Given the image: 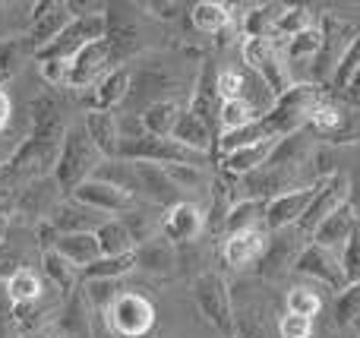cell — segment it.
<instances>
[{"label":"cell","instance_id":"obj_1","mask_svg":"<svg viewBox=\"0 0 360 338\" xmlns=\"http://www.w3.org/2000/svg\"><path fill=\"white\" fill-rule=\"evenodd\" d=\"M95 313H98V326L111 338H149L158 326V310L152 297L133 288H124L108 307Z\"/></svg>","mask_w":360,"mask_h":338},{"label":"cell","instance_id":"obj_2","mask_svg":"<svg viewBox=\"0 0 360 338\" xmlns=\"http://www.w3.org/2000/svg\"><path fill=\"white\" fill-rule=\"evenodd\" d=\"M105 155L98 152V145L92 143V136L86 133V126L76 124L67 130L60 143V155H57V164H54V181L60 183L63 196H73L76 190L82 187L86 181H92L95 171L101 168Z\"/></svg>","mask_w":360,"mask_h":338},{"label":"cell","instance_id":"obj_3","mask_svg":"<svg viewBox=\"0 0 360 338\" xmlns=\"http://www.w3.org/2000/svg\"><path fill=\"white\" fill-rule=\"evenodd\" d=\"M319 98H323V89H319L316 82H294L291 92L278 95L272 111H269L266 117H259L266 136L285 139V136H291V133L304 130V126L310 124V114Z\"/></svg>","mask_w":360,"mask_h":338},{"label":"cell","instance_id":"obj_4","mask_svg":"<svg viewBox=\"0 0 360 338\" xmlns=\"http://www.w3.org/2000/svg\"><path fill=\"white\" fill-rule=\"evenodd\" d=\"M193 301H196L199 313L205 316L215 332H221L224 338H234V301H231L228 282L221 272L205 269L193 278Z\"/></svg>","mask_w":360,"mask_h":338},{"label":"cell","instance_id":"obj_5","mask_svg":"<svg viewBox=\"0 0 360 338\" xmlns=\"http://www.w3.org/2000/svg\"><path fill=\"white\" fill-rule=\"evenodd\" d=\"M117 158L127 162H152V164H193V168H209L212 158L180 145L177 139H158V136H124L120 139Z\"/></svg>","mask_w":360,"mask_h":338},{"label":"cell","instance_id":"obj_6","mask_svg":"<svg viewBox=\"0 0 360 338\" xmlns=\"http://www.w3.org/2000/svg\"><path fill=\"white\" fill-rule=\"evenodd\" d=\"M319 32H323V48H319L316 60H313V82H316V86L332 79L335 67L342 63V57L348 54V48L360 35L351 19L332 16V13H326V16L319 19Z\"/></svg>","mask_w":360,"mask_h":338},{"label":"cell","instance_id":"obj_7","mask_svg":"<svg viewBox=\"0 0 360 338\" xmlns=\"http://www.w3.org/2000/svg\"><path fill=\"white\" fill-rule=\"evenodd\" d=\"M240 54H243V63H247L250 70H256V73L269 82V89H272L275 95H285L294 89L297 79H294L291 67H288L285 54L278 51L275 41H266V38H243Z\"/></svg>","mask_w":360,"mask_h":338},{"label":"cell","instance_id":"obj_8","mask_svg":"<svg viewBox=\"0 0 360 338\" xmlns=\"http://www.w3.org/2000/svg\"><path fill=\"white\" fill-rule=\"evenodd\" d=\"M348 200H351V177L345 174V171H329V174L319 181L310 209H307L304 219L297 221V231H304L307 238H313V231Z\"/></svg>","mask_w":360,"mask_h":338},{"label":"cell","instance_id":"obj_9","mask_svg":"<svg viewBox=\"0 0 360 338\" xmlns=\"http://www.w3.org/2000/svg\"><path fill=\"white\" fill-rule=\"evenodd\" d=\"M111 67V44L105 38L98 41H89L86 48H79L67 63V86L76 89V92H86L92 89L101 76Z\"/></svg>","mask_w":360,"mask_h":338},{"label":"cell","instance_id":"obj_10","mask_svg":"<svg viewBox=\"0 0 360 338\" xmlns=\"http://www.w3.org/2000/svg\"><path fill=\"white\" fill-rule=\"evenodd\" d=\"M73 13H70V4H57V0H44V4H32L29 13V32H25V41H29L32 51H41L60 35L70 25Z\"/></svg>","mask_w":360,"mask_h":338},{"label":"cell","instance_id":"obj_11","mask_svg":"<svg viewBox=\"0 0 360 338\" xmlns=\"http://www.w3.org/2000/svg\"><path fill=\"white\" fill-rule=\"evenodd\" d=\"M130 82H133V70L130 67H114L95 82L92 89L79 92L86 111H117L127 105V95H130Z\"/></svg>","mask_w":360,"mask_h":338},{"label":"cell","instance_id":"obj_12","mask_svg":"<svg viewBox=\"0 0 360 338\" xmlns=\"http://www.w3.org/2000/svg\"><path fill=\"white\" fill-rule=\"evenodd\" d=\"M124 10L127 6H105V19H108L105 41L111 44V63H124L127 57L143 51V29Z\"/></svg>","mask_w":360,"mask_h":338},{"label":"cell","instance_id":"obj_13","mask_svg":"<svg viewBox=\"0 0 360 338\" xmlns=\"http://www.w3.org/2000/svg\"><path fill=\"white\" fill-rule=\"evenodd\" d=\"M294 272H300V275H307V278H316L319 285H326V288L335 291V294L345 288L342 256L326 250V247H319V244H313V240L300 250L297 263H294Z\"/></svg>","mask_w":360,"mask_h":338},{"label":"cell","instance_id":"obj_14","mask_svg":"<svg viewBox=\"0 0 360 338\" xmlns=\"http://www.w3.org/2000/svg\"><path fill=\"white\" fill-rule=\"evenodd\" d=\"M136 177H139V200L152 202L158 209H171L177 202H186L184 190L171 181L165 164H152V162H136Z\"/></svg>","mask_w":360,"mask_h":338},{"label":"cell","instance_id":"obj_15","mask_svg":"<svg viewBox=\"0 0 360 338\" xmlns=\"http://www.w3.org/2000/svg\"><path fill=\"white\" fill-rule=\"evenodd\" d=\"M67 200L60 190V183L54 181V174L48 177H38V181L25 183L19 190V200H16V212L25 215V219H35V221H48L51 212H54L60 202Z\"/></svg>","mask_w":360,"mask_h":338},{"label":"cell","instance_id":"obj_16","mask_svg":"<svg viewBox=\"0 0 360 338\" xmlns=\"http://www.w3.org/2000/svg\"><path fill=\"white\" fill-rule=\"evenodd\" d=\"M269 247V231L266 228H247V231H234L224 238L221 244V259L231 269H250L259 266V259L266 256Z\"/></svg>","mask_w":360,"mask_h":338},{"label":"cell","instance_id":"obj_17","mask_svg":"<svg viewBox=\"0 0 360 338\" xmlns=\"http://www.w3.org/2000/svg\"><path fill=\"white\" fill-rule=\"evenodd\" d=\"M73 200H79L82 206L95 209V212L108 215V219H120V215L130 212L136 202H143V200H136V196L124 193V190L111 187V183L98 181V177H92V181L82 183V187L73 193Z\"/></svg>","mask_w":360,"mask_h":338},{"label":"cell","instance_id":"obj_18","mask_svg":"<svg viewBox=\"0 0 360 338\" xmlns=\"http://www.w3.org/2000/svg\"><path fill=\"white\" fill-rule=\"evenodd\" d=\"M319 187V183H316ZM316 187L307 190H294V193L275 196V200L266 202V215H262V228L269 234L272 231H285V228H297V221L304 219V212L310 209L313 196H316Z\"/></svg>","mask_w":360,"mask_h":338},{"label":"cell","instance_id":"obj_19","mask_svg":"<svg viewBox=\"0 0 360 338\" xmlns=\"http://www.w3.org/2000/svg\"><path fill=\"white\" fill-rule=\"evenodd\" d=\"M32 114V139H41V143L60 145L63 136H67V114H63V105L54 98V95H41L29 105Z\"/></svg>","mask_w":360,"mask_h":338},{"label":"cell","instance_id":"obj_20","mask_svg":"<svg viewBox=\"0 0 360 338\" xmlns=\"http://www.w3.org/2000/svg\"><path fill=\"white\" fill-rule=\"evenodd\" d=\"M202 231H205V212L193 200L165 209L162 234L171 240V244H193V240H199Z\"/></svg>","mask_w":360,"mask_h":338},{"label":"cell","instance_id":"obj_21","mask_svg":"<svg viewBox=\"0 0 360 338\" xmlns=\"http://www.w3.org/2000/svg\"><path fill=\"white\" fill-rule=\"evenodd\" d=\"M294 234H300L297 228H285V231H272V234H269L266 256L259 259L262 278H281L288 269H294L300 250H304V247L297 250V244H294Z\"/></svg>","mask_w":360,"mask_h":338},{"label":"cell","instance_id":"obj_22","mask_svg":"<svg viewBox=\"0 0 360 338\" xmlns=\"http://www.w3.org/2000/svg\"><path fill=\"white\" fill-rule=\"evenodd\" d=\"M51 225L60 231V238L63 234H95L101 225L108 221V215H101V212H95V209H89V206H82L79 200H63L60 206L51 212Z\"/></svg>","mask_w":360,"mask_h":338},{"label":"cell","instance_id":"obj_23","mask_svg":"<svg viewBox=\"0 0 360 338\" xmlns=\"http://www.w3.org/2000/svg\"><path fill=\"white\" fill-rule=\"evenodd\" d=\"M360 221V215H357V209H354V202H345V206H338L335 212L329 215V219L323 221V225L313 231V244H319V247H326V250H345V244H348V238H351V231H354V225Z\"/></svg>","mask_w":360,"mask_h":338},{"label":"cell","instance_id":"obj_24","mask_svg":"<svg viewBox=\"0 0 360 338\" xmlns=\"http://www.w3.org/2000/svg\"><path fill=\"white\" fill-rule=\"evenodd\" d=\"M275 145H278V139L269 136V139H259V143H253V145H243V149H234V152H228V155H221L224 174L247 177V174H253V171H259L262 164H269Z\"/></svg>","mask_w":360,"mask_h":338},{"label":"cell","instance_id":"obj_25","mask_svg":"<svg viewBox=\"0 0 360 338\" xmlns=\"http://www.w3.org/2000/svg\"><path fill=\"white\" fill-rule=\"evenodd\" d=\"M82 126H86V133L92 136V143L98 145V152L105 158H117L120 152V120L117 114L111 111H86V117H82Z\"/></svg>","mask_w":360,"mask_h":338},{"label":"cell","instance_id":"obj_26","mask_svg":"<svg viewBox=\"0 0 360 338\" xmlns=\"http://www.w3.org/2000/svg\"><path fill=\"white\" fill-rule=\"evenodd\" d=\"M120 221L127 225V231H130L133 244L143 247V244H149V240H155L158 234H162L165 209L152 206V202H136V206H133L130 212L120 215Z\"/></svg>","mask_w":360,"mask_h":338},{"label":"cell","instance_id":"obj_27","mask_svg":"<svg viewBox=\"0 0 360 338\" xmlns=\"http://www.w3.org/2000/svg\"><path fill=\"white\" fill-rule=\"evenodd\" d=\"M171 139H177L180 145H186V149H193V152H199V155H215V133L209 130V126L202 124V117H196V114L186 108L184 114H180V120H177V126H174V136Z\"/></svg>","mask_w":360,"mask_h":338},{"label":"cell","instance_id":"obj_28","mask_svg":"<svg viewBox=\"0 0 360 338\" xmlns=\"http://www.w3.org/2000/svg\"><path fill=\"white\" fill-rule=\"evenodd\" d=\"M288 6L285 4H256V6H243V19H240V32L243 38H275V25H278L281 13Z\"/></svg>","mask_w":360,"mask_h":338},{"label":"cell","instance_id":"obj_29","mask_svg":"<svg viewBox=\"0 0 360 338\" xmlns=\"http://www.w3.org/2000/svg\"><path fill=\"white\" fill-rule=\"evenodd\" d=\"M4 294L10 297L13 307H25V304H38L44 297V282L32 266H22V269H13L6 275Z\"/></svg>","mask_w":360,"mask_h":338},{"label":"cell","instance_id":"obj_30","mask_svg":"<svg viewBox=\"0 0 360 338\" xmlns=\"http://www.w3.org/2000/svg\"><path fill=\"white\" fill-rule=\"evenodd\" d=\"M174 266H177L174 244H171L165 234H158V238L149 240V244L136 247V269L152 272V275H168Z\"/></svg>","mask_w":360,"mask_h":338},{"label":"cell","instance_id":"obj_31","mask_svg":"<svg viewBox=\"0 0 360 338\" xmlns=\"http://www.w3.org/2000/svg\"><path fill=\"white\" fill-rule=\"evenodd\" d=\"M184 111H186V105H180V101H158V105L146 108V111L139 114V120H143V130L149 133V136L171 139Z\"/></svg>","mask_w":360,"mask_h":338},{"label":"cell","instance_id":"obj_32","mask_svg":"<svg viewBox=\"0 0 360 338\" xmlns=\"http://www.w3.org/2000/svg\"><path fill=\"white\" fill-rule=\"evenodd\" d=\"M41 269H44V278H48V282L54 285L57 294H63V297H70V294H73V291L82 285L79 269H76L70 259H63L57 250L41 253Z\"/></svg>","mask_w":360,"mask_h":338},{"label":"cell","instance_id":"obj_33","mask_svg":"<svg viewBox=\"0 0 360 338\" xmlns=\"http://www.w3.org/2000/svg\"><path fill=\"white\" fill-rule=\"evenodd\" d=\"M133 269H136V253H127V256H98L86 269H79V278L82 282H120Z\"/></svg>","mask_w":360,"mask_h":338},{"label":"cell","instance_id":"obj_34","mask_svg":"<svg viewBox=\"0 0 360 338\" xmlns=\"http://www.w3.org/2000/svg\"><path fill=\"white\" fill-rule=\"evenodd\" d=\"M190 22L196 25L205 35H218L224 32L231 22H234V13H231L228 4H218V0H199V4L190 6Z\"/></svg>","mask_w":360,"mask_h":338},{"label":"cell","instance_id":"obj_35","mask_svg":"<svg viewBox=\"0 0 360 338\" xmlns=\"http://www.w3.org/2000/svg\"><path fill=\"white\" fill-rule=\"evenodd\" d=\"M54 250L60 253L63 259H70L76 269H86L89 263H95V259L101 256V247H98L95 234H63Z\"/></svg>","mask_w":360,"mask_h":338},{"label":"cell","instance_id":"obj_36","mask_svg":"<svg viewBox=\"0 0 360 338\" xmlns=\"http://www.w3.org/2000/svg\"><path fill=\"white\" fill-rule=\"evenodd\" d=\"M95 177L111 187L124 190V193L136 196L139 200V177H136V162H127V158H105L101 168L95 171Z\"/></svg>","mask_w":360,"mask_h":338},{"label":"cell","instance_id":"obj_37","mask_svg":"<svg viewBox=\"0 0 360 338\" xmlns=\"http://www.w3.org/2000/svg\"><path fill=\"white\" fill-rule=\"evenodd\" d=\"M319 48H323V32H319V22L313 25V29L300 32V35H294L291 41L281 44V54H285L288 67L294 70V63H313L319 54Z\"/></svg>","mask_w":360,"mask_h":338},{"label":"cell","instance_id":"obj_38","mask_svg":"<svg viewBox=\"0 0 360 338\" xmlns=\"http://www.w3.org/2000/svg\"><path fill=\"white\" fill-rule=\"evenodd\" d=\"M101 247V256H127V253H136V244H133L130 231L120 219H108L105 225L95 231Z\"/></svg>","mask_w":360,"mask_h":338},{"label":"cell","instance_id":"obj_39","mask_svg":"<svg viewBox=\"0 0 360 338\" xmlns=\"http://www.w3.org/2000/svg\"><path fill=\"white\" fill-rule=\"evenodd\" d=\"M262 215H266V202L240 200V202H234V206H228L221 225H224V231L228 234L247 231V228H262Z\"/></svg>","mask_w":360,"mask_h":338},{"label":"cell","instance_id":"obj_40","mask_svg":"<svg viewBox=\"0 0 360 338\" xmlns=\"http://www.w3.org/2000/svg\"><path fill=\"white\" fill-rule=\"evenodd\" d=\"M313 25H316V19H313L310 6H288V10L281 13L278 25H275V38H272V41L281 48L285 41H291L294 35H300V32L313 29Z\"/></svg>","mask_w":360,"mask_h":338},{"label":"cell","instance_id":"obj_41","mask_svg":"<svg viewBox=\"0 0 360 338\" xmlns=\"http://www.w3.org/2000/svg\"><path fill=\"white\" fill-rule=\"evenodd\" d=\"M171 174V181L184 190V196L190 193H205L212 187V174L205 168H193V164H165Z\"/></svg>","mask_w":360,"mask_h":338},{"label":"cell","instance_id":"obj_42","mask_svg":"<svg viewBox=\"0 0 360 338\" xmlns=\"http://www.w3.org/2000/svg\"><path fill=\"white\" fill-rule=\"evenodd\" d=\"M332 316H335V326L351 329V323L360 316V282L345 285L335 294V304H332Z\"/></svg>","mask_w":360,"mask_h":338},{"label":"cell","instance_id":"obj_43","mask_svg":"<svg viewBox=\"0 0 360 338\" xmlns=\"http://www.w3.org/2000/svg\"><path fill=\"white\" fill-rule=\"evenodd\" d=\"M285 307H288L285 313H294V316H304V320H313V316L323 313V297H319L313 288H304V285H297V288L288 291Z\"/></svg>","mask_w":360,"mask_h":338},{"label":"cell","instance_id":"obj_44","mask_svg":"<svg viewBox=\"0 0 360 338\" xmlns=\"http://www.w3.org/2000/svg\"><path fill=\"white\" fill-rule=\"evenodd\" d=\"M259 139H269V136H266V130H262V124H259V120H253V124L240 126V130L221 133V136H218L215 152H218V155H228V152L243 149V145H253V143H259Z\"/></svg>","mask_w":360,"mask_h":338},{"label":"cell","instance_id":"obj_45","mask_svg":"<svg viewBox=\"0 0 360 338\" xmlns=\"http://www.w3.org/2000/svg\"><path fill=\"white\" fill-rule=\"evenodd\" d=\"M360 73V35H357V41L348 48V54L342 57V63L335 67V73H332V79H329V92H335V95H345L348 92V86H351V79Z\"/></svg>","mask_w":360,"mask_h":338},{"label":"cell","instance_id":"obj_46","mask_svg":"<svg viewBox=\"0 0 360 338\" xmlns=\"http://www.w3.org/2000/svg\"><path fill=\"white\" fill-rule=\"evenodd\" d=\"M25 51H32L25 38H4L0 41V79H10L16 73Z\"/></svg>","mask_w":360,"mask_h":338},{"label":"cell","instance_id":"obj_47","mask_svg":"<svg viewBox=\"0 0 360 338\" xmlns=\"http://www.w3.org/2000/svg\"><path fill=\"white\" fill-rule=\"evenodd\" d=\"M218 117H221V133L240 130V126H247V124H253V120H259L247 105H243L240 98L221 101V114H218Z\"/></svg>","mask_w":360,"mask_h":338},{"label":"cell","instance_id":"obj_48","mask_svg":"<svg viewBox=\"0 0 360 338\" xmlns=\"http://www.w3.org/2000/svg\"><path fill=\"white\" fill-rule=\"evenodd\" d=\"M338 256H342L345 285H354V282H360V221L354 225V231H351L348 244H345V250L338 253Z\"/></svg>","mask_w":360,"mask_h":338},{"label":"cell","instance_id":"obj_49","mask_svg":"<svg viewBox=\"0 0 360 338\" xmlns=\"http://www.w3.org/2000/svg\"><path fill=\"white\" fill-rule=\"evenodd\" d=\"M275 332H278V338H313V320L281 313L278 323H275Z\"/></svg>","mask_w":360,"mask_h":338},{"label":"cell","instance_id":"obj_50","mask_svg":"<svg viewBox=\"0 0 360 338\" xmlns=\"http://www.w3.org/2000/svg\"><path fill=\"white\" fill-rule=\"evenodd\" d=\"M218 98L221 101H231V98H240V89H243V79H240V67H224L218 70Z\"/></svg>","mask_w":360,"mask_h":338},{"label":"cell","instance_id":"obj_51","mask_svg":"<svg viewBox=\"0 0 360 338\" xmlns=\"http://www.w3.org/2000/svg\"><path fill=\"white\" fill-rule=\"evenodd\" d=\"M38 73L48 86H67V60H38Z\"/></svg>","mask_w":360,"mask_h":338},{"label":"cell","instance_id":"obj_52","mask_svg":"<svg viewBox=\"0 0 360 338\" xmlns=\"http://www.w3.org/2000/svg\"><path fill=\"white\" fill-rule=\"evenodd\" d=\"M146 10H152V16L162 19V22H177V19L184 16V10H190V6H184V4H146Z\"/></svg>","mask_w":360,"mask_h":338},{"label":"cell","instance_id":"obj_53","mask_svg":"<svg viewBox=\"0 0 360 338\" xmlns=\"http://www.w3.org/2000/svg\"><path fill=\"white\" fill-rule=\"evenodd\" d=\"M10 114H13V101H10V92L0 86V130L10 124Z\"/></svg>","mask_w":360,"mask_h":338},{"label":"cell","instance_id":"obj_54","mask_svg":"<svg viewBox=\"0 0 360 338\" xmlns=\"http://www.w3.org/2000/svg\"><path fill=\"white\" fill-rule=\"evenodd\" d=\"M348 177H351V202H354V209L360 215V164H357L354 174H348Z\"/></svg>","mask_w":360,"mask_h":338},{"label":"cell","instance_id":"obj_55","mask_svg":"<svg viewBox=\"0 0 360 338\" xmlns=\"http://www.w3.org/2000/svg\"><path fill=\"white\" fill-rule=\"evenodd\" d=\"M6 231H10V219H0V250L6 244Z\"/></svg>","mask_w":360,"mask_h":338},{"label":"cell","instance_id":"obj_56","mask_svg":"<svg viewBox=\"0 0 360 338\" xmlns=\"http://www.w3.org/2000/svg\"><path fill=\"white\" fill-rule=\"evenodd\" d=\"M92 338H111V335H108L105 329H101L98 323H95V329H92ZM149 338H158V335H149Z\"/></svg>","mask_w":360,"mask_h":338},{"label":"cell","instance_id":"obj_57","mask_svg":"<svg viewBox=\"0 0 360 338\" xmlns=\"http://www.w3.org/2000/svg\"><path fill=\"white\" fill-rule=\"evenodd\" d=\"M351 332H354V335L360 338V316H357V320H354V323H351Z\"/></svg>","mask_w":360,"mask_h":338},{"label":"cell","instance_id":"obj_58","mask_svg":"<svg viewBox=\"0 0 360 338\" xmlns=\"http://www.w3.org/2000/svg\"><path fill=\"white\" fill-rule=\"evenodd\" d=\"M4 171H6V164H4V162H0V177H4Z\"/></svg>","mask_w":360,"mask_h":338},{"label":"cell","instance_id":"obj_59","mask_svg":"<svg viewBox=\"0 0 360 338\" xmlns=\"http://www.w3.org/2000/svg\"><path fill=\"white\" fill-rule=\"evenodd\" d=\"M342 338H357V335H354V332H348V335H342Z\"/></svg>","mask_w":360,"mask_h":338},{"label":"cell","instance_id":"obj_60","mask_svg":"<svg viewBox=\"0 0 360 338\" xmlns=\"http://www.w3.org/2000/svg\"><path fill=\"white\" fill-rule=\"evenodd\" d=\"M54 338H67V335H54Z\"/></svg>","mask_w":360,"mask_h":338}]
</instances>
